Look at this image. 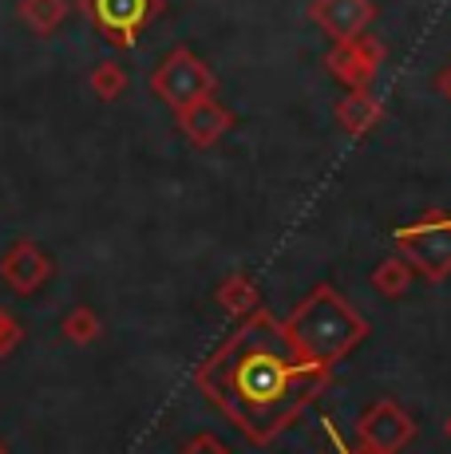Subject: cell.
<instances>
[{
  "label": "cell",
  "instance_id": "13",
  "mask_svg": "<svg viewBox=\"0 0 451 454\" xmlns=\"http://www.w3.org/2000/svg\"><path fill=\"white\" fill-rule=\"evenodd\" d=\"M44 277H48V261L32 246H20L12 253V261H8V281H12L16 289H36Z\"/></svg>",
  "mask_w": 451,
  "mask_h": 454
},
{
  "label": "cell",
  "instance_id": "9",
  "mask_svg": "<svg viewBox=\"0 0 451 454\" xmlns=\"http://www.w3.org/2000/svg\"><path fill=\"white\" fill-rule=\"evenodd\" d=\"M175 123L178 130L186 135L190 146H198V151H210V146L222 143V135H230L233 127V111L218 103L214 95H206V99L190 103V107L175 111Z\"/></svg>",
  "mask_w": 451,
  "mask_h": 454
},
{
  "label": "cell",
  "instance_id": "7",
  "mask_svg": "<svg viewBox=\"0 0 451 454\" xmlns=\"http://www.w3.org/2000/svg\"><path fill=\"white\" fill-rule=\"evenodd\" d=\"M380 64H384V43L376 36H368V32L333 43V51L325 56V72L333 75L344 91H368Z\"/></svg>",
  "mask_w": 451,
  "mask_h": 454
},
{
  "label": "cell",
  "instance_id": "19",
  "mask_svg": "<svg viewBox=\"0 0 451 454\" xmlns=\"http://www.w3.org/2000/svg\"><path fill=\"white\" fill-rule=\"evenodd\" d=\"M439 91H444V95H447V103H451V67H447L444 75H439Z\"/></svg>",
  "mask_w": 451,
  "mask_h": 454
},
{
  "label": "cell",
  "instance_id": "1",
  "mask_svg": "<svg viewBox=\"0 0 451 454\" xmlns=\"http://www.w3.org/2000/svg\"><path fill=\"white\" fill-rule=\"evenodd\" d=\"M328 380L333 372L309 364L270 309L238 320L194 372V387L257 447L281 439Z\"/></svg>",
  "mask_w": 451,
  "mask_h": 454
},
{
  "label": "cell",
  "instance_id": "12",
  "mask_svg": "<svg viewBox=\"0 0 451 454\" xmlns=\"http://www.w3.org/2000/svg\"><path fill=\"white\" fill-rule=\"evenodd\" d=\"M412 281H415V273H412V265H407L400 253L384 257L376 269H372V289H376L380 296H388V301L404 296L407 289H412Z\"/></svg>",
  "mask_w": 451,
  "mask_h": 454
},
{
  "label": "cell",
  "instance_id": "21",
  "mask_svg": "<svg viewBox=\"0 0 451 454\" xmlns=\"http://www.w3.org/2000/svg\"><path fill=\"white\" fill-rule=\"evenodd\" d=\"M317 454H333V450H317Z\"/></svg>",
  "mask_w": 451,
  "mask_h": 454
},
{
  "label": "cell",
  "instance_id": "20",
  "mask_svg": "<svg viewBox=\"0 0 451 454\" xmlns=\"http://www.w3.org/2000/svg\"><path fill=\"white\" fill-rule=\"evenodd\" d=\"M444 434H447V442H451V415L444 419Z\"/></svg>",
  "mask_w": 451,
  "mask_h": 454
},
{
  "label": "cell",
  "instance_id": "5",
  "mask_svg": "<svg viewBox=\"0 0 451 454\" xmlns=\"http://www.w3.org/2000/svg\"><path fill=\"white\" fill-rule=\"evenodd\" d=\"M83 8L115 48H135V40L162 16V0H83Z\"/></svg>",
  "mask_w": 451,
  "mask_h": 454
},
{
  "label": "cell",
  "instance_id": "6",
  "mask_svg": "<svg viewBox=\"0 0 451 454\" xmlns=\"http://www.w3.org/2000/svg\"><path fill=\"white\" fill-rule=\"evenodd\" d=\"M357 439H360V450L368 454H400L415 439V419L396 399H376L357 419Z\"/></svg>",
  "mask_w": 451,
  "mask_h": 454
},
{
  "label": "cell",
  "instance_id": "16",
  "mask_svg": "<svg viewBox=\"0 0 451 454\" xmlns=\"http://www.w3.org/2000/svg\"><path fill=\"white\" fill-rule=\"evenodd\" d=\"M64 332L72 340H80V344H88V340L99 336V320H95V312L80 309V312H72V317H67V328Z\"/></svg>",
  "mask_w": 451,
  "mask_h": 454
},
{
  "label": "cell",
  "instance_id": "17",
  "mask_svg": "<svg viewBox=\"0 0 451 454\" xmlns=\"http://www.w3.org/2000/svg\"><path fill=\"white\" fill-rule=\"evenodd\" d=\"M178 454H233V450L226 447V442L214 431H198V434H190V439L182 442Z\"/></svg>",
  "mask_w": 451,
  "mask_h": 454
},
{
  "label": "cell",
  "instance_id": "18",
  "mask_svg": "<svg viewBox=\"0 0 451 454\" xmlns=\"http://www.w3.org/2000/svg\"><path fill=\"white\" fill-rule=\"evenodd\" d=\"M325 439H328V450H333V454H368V450H352L349 442L341 439V431H336L333 419H325Z\"/></svg>",
  "mask_w": 451,
  "mask_h": 454
},
{
  "label": "cell",
  "instance_id": "8",
  "mask_svg": "<svg viewBox=\"0 0 451 454\" xmlns=\"http://www.w3.org/2000/svg\"><path fill=\"white\" fill-rule=\"evenodd\" d=\"M309 16L328 40L341 43L368 32V24L376 20V4L372 0H313Z\"/></svg>",
  "mask_w": 451,
  "mask_h": 454
},
{
  "label": "cell",
  "instance_id": "11",
  "mask_svg": "<svg viewBox=\"0 0 451 454\" xmlns=\"http://www.w3.org/2000/svg\"><path fill=\"white\" fill-rule=\"evenodd\" d=\"M214 301H218V309L230 320H246L249 312L262 309V293H257V285L249 281L246 273H230V277H226L218 289H214Z\"/></svg>",
  "mask_w": 451,
  "mask_h": 454
},
{
  "label": "cell",
  "instance_id": "10",
  "mask_svg": "<svg viewBox=\"0 0 451 454\" xmlns=\"http://www.w3.org/2000/svg\"><path fill=\"white\" fill-rule=\"evenodd\" d=\"M384 119V103L376 99L372 91H349L341 103H336V123L349 130L352 138H364L380 127Z\"/></svg>",
  "mask_w": 451,
  "mask_h": 454
},
{
  "label": "cell",
  "instance_id": "4",
  "mask_svg": "<svg viewBox=\"0 0 451 454\" xmlns=\"http://www.w3.org/2000/svg\"><path fill=\"white\" fill-rule=\"evenodd\" d=\"M214 87H218L214 72L190 48H175L151 75V91L159 95L170 111H182V107H190V103L206 99V95H214Z\"/></svg>",
  "mask_w": 451,
  "mask_h": 454
},
{
  "label": "cell",
  "instance_id": "3",
  "mask_svg": "<svg viewBox=\"0 0 451 454\" xmlns=\"http://www.w3.org/2000/svg\"><path fill=\"white\" fill-rule=\"evenodd\" d=\"M392 241L415 277L431 285H444L451 277V209H431V214L400 225L392 230Z\"/></svg>",
  "mask_w": 451,
  "mask_h": 454
},
{
  "label": "cell",
  "instance_id": "14",
  "mask_svg": "<svg viewBox=\"0 0 451 454\" xmlns=\"http://www.w3.org/2000/svg\"><path fill=\"white\" fill-rule=\"evenodd\" d=\"M20 12L36 32H51V28H59V20L67 16V4L64 0H24Z\"/></svg>",
  "mask_w": 451,
  "mask_h": 454
},
{
  "label": "cell",
  "instance_id": "2",
  "mask_svg": "<svg viewBox=\"0 0 451 454\" xmlns=\"http://www.w3.org/2000/svg\"><path fill=\"white\" fill-rule=\"evenodd\" d=\"M289 344L305 356L309 364L333 372L344 356H352L368 340V320L344 301L333 285H317L289 317L281 320Z\"/></svg>",
  "mask_w": 451,
  "mask_h": 454
},
{
  "label": "cell",
  "instance_id": "15",
  "mask_svg": "<svg viewBox=\"0 0 451 454\" xmlns=\"http://www.w3.org/2000/svg\"><path fill=\"white\" fill-rule=\"evenodd\" d=\"M91 87H95V95H99V99L111 103V99H119V95L127 91V72L107 59V64H99L91 72Z\"/></svg>",
  "mask_w": 451,
  "mask_h": 454
}]
</instances>
